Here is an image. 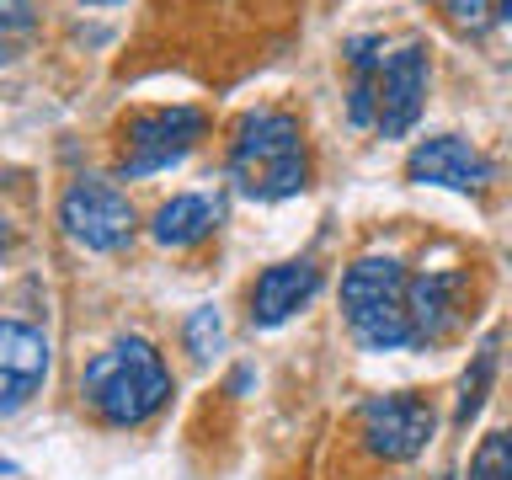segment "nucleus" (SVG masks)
Returning <instances> with one entry per match:
<instances>
[{
  "instance_id": "obj_1",
  "label": "nucleus",
  "mask_w": 512,
  "mask_h": 480,
  "mask_svg": "<svg viewBox=\"0 0 512 480\" xmlns=\"http://www.w3.org/2000/svg\"><path fill=\"white\" fill-rule=\"evenodd\" d=\"M224 171L240 198L251 203H283L310 187V139L304 123L283 107H256L230 128Z\"/></svg>"
},
{
  "instance_id": "obj_2",
  "label": "nucleus",
  "mask_w": 512,
  "mask_h": 480,
  "mask_svg": "<svg viewBox=\"0 0 512 480\" xmlns=\"http://www.w3.org/2000/svg\"><path fill=\"white\" fill-rule=\"evenodd\" d=\"M171 400V368L155 342L118 336L80 368V406L102 427H144L166 411Z\"/></svg>"
},
{
  "instance_id": "obj_3",
  "label": "nucleus",
  "mask_w": 512,
  "mask_h": 480,
  "mask_svg": "<svg viewBox=\"0 0 512 480\" xmlns=\"http://www.w3.org/2000/svg\"><path fill=\"white\" fill-rule=\"evenodd\" d=\"M208 139V112L192 102H171V107H134L123 112L112 128V176L118 182H144L160 176L198 150Z\"/></svg>"
},
{
  "instance_id": "obj_4",
  "label": "nucleus",
  "mask_w": 512,
  "mask_h": 480,
  "mask_svg": "<svg viewBox=\"0 0 512 480\" xmlns=\"http://www.w3.org/2000/svg\"><path fill=\"white\" fill-rule=\"evenodd\" d=\"M406 278L395 256H358L342 278V315L363 352H400L411 347L406 326Z\"/></svg>"
},
{
  "instance_id": "obj_5",
  "label": "nucleus",
  "mask_w": 512,
  "mask_h": 480,
  "mask_svg": "<svg viewBox=\"0 0 512 480\" xmlns=\"http://www.w3.org/2000/svg\"><path fill=\"white\" fill-rule=\"evenodd\" d=\"M59 230L75 240L80 251H123L139 230L134 198L118 187V176H75L59 198Z\"/></svg>"
},
{
  "instance_id": "obj_6",
  "label": "nucleus",
  "mask_w": 512,
  "mask_h": 480,
  "mask_svg": "<svg viewBox=\"0 0 512 480\" xmlns=\"http://www.w3.org/2000/svg\"><path fill=\"white\" fill-rule=\"evenodd\" d=\"M358 432H363V448L374 459L406 464L432 443L438 411H432V400H422L416 390H390V395H374L358 406Z\"/></svg>"
},
{
  "instance_id": "obj_7",
  "label": "nucleus",
  "mask_w": 512,
  "mask_h": 480,
  "mask_svg": "<svg viewBox=\"0 0 512 480\" xmlns=\"http://www.w3.org/2000/svg\"><path fill=\"white\" fill-rule=\"evenodd\" d=\"M427 80H432L427 43H400L395 54H384L379 112H374V128L384 139H406L416 128V118H422V107H427Z\"/></svg>"
},
{
  "instance_id": "obj_8",
  "label": "nucleus",
  "mask_w": 512,
  "mask_h": 480,
  "mask_svg": "<svg viewBox=\"0 0 512 480\" xmlns=\"http://www.w3.org/2000/svg\"><path fill=\"white\" fill-rule=\"evenodd\" d=\"M470 272H411L406 278V326L411 347H443L464 326Z\"/></svg>"
},
{
  "instance_id": "obj_9",
  "label": "nucleus",
  "mask_w": 512,
  "mask_h": 480,
  "mask_svg": "<svg viewBox=\"0 0 512 480\" xmlns=\"http://www.w3.org/2000/svg\"><path fill=\"white\" fill-rule=\"evenodd\" d=\"M406 182H416V187H448V192H464V198H480V192L496 182V166L475 150L470 139L432 134V139H422L406 155Z\"/></svg>"
},
{
  "instance_id": "obj_10",
  "label": "nucleus",
  "mask_w": 512,
  "mask_h": 480,
  "mask_svg": "<svg viewBox=\"0 0 512 480\" xmlns=\"http://www.w3.org/2000/svg\"><path fill=\"white\" fill-rule=\"evenodd\" d=\"M54 368V347L27 320H0V416L27 411Z\"/></svg>"
},
{
  "instance_id": "obj_11",
  "label": "nucleus",
  "mask_w": 512,
  "mask_h": 480,
  "mask_svg": "<svg viewBox=\"0 0 512 480\" xmlns=\"http://www.w3.org/2000/svg\"><path fill=\"white\" fill-rule=\"evenodd\" d=\"M320 294V267L310 262V256H294V262H272L267 272H256L251 283V326L256 331H272L283 326V320H294L304 304H310Z\"/></svg>"
},
{
  "instance_id": "obj_12",
  "label": "nucleus",
  "mask_w": 512,
  "mask_h": 480,
  "mask_svg": "<svg viewBox=\"0 0 512 480\" xmlns=\"http://www.w3.org/2000/svg\"><path fill=\"white\" fill-rule=\"evenodd\" d=\"M219 224H224L219 198H208V192H176V198H166L150 214V235H155V246H166V251H192V246H203Z\"/></svg>"
},
{
  "instance_id": "obj_13",
  "label": "nucleus",
  "mask_w": 512,
  "mask_h": 480,
  "mask_svg": "<svg viewBox=\"0 0 512 480\" xmlns=\"http://www.w3.org/2000/svg\"><path fill=\"white\" fill-rule=\"evenodd\" d=\"M342 59H347V70H352L347 123H352V128H374V112H379V70H384V38H374V32L347 38Z\"/></svg>"
},
{
  "instance_id": "obj_14",
  "label": "nucleus",
  "mask_w": 512,
  "mask_h": 480,
  "mask_svg": "<svg viewBox=\"0 0 512 480\" xmlns=\"http://www.w3.org/2000/svg\"><path fill=\"white\" fill-rule=\"evenodd\" d=\"M496 347H502V336H496V331L475 347V363L464 368L459 395H454V427H470L480 416V406H486V390H491V374H496Z\"/></svg>"
},
{
  "instance_id": "obj_15",
  "label": "nucleus",
  "mask_w": 512,
  "mask_h": 480,
  "mask_svg": "<svg viewBox=\"0 0 512 480\" xmlns=\"http://www.w3.org/2000/svg\"><path fill=\"white\" fill-rule=\"evenodd\" d=\"M38 6L32 0H0V64H16L38 43Z\"/></svg>"
},
{
  "instance_id": "obj_16",
  "label": "nucleus",
  "mask_w": 512,
  "mask_h": 480,
  "mask_svg": "<svg viewBox=\"0 0 512 480\" xmlns=\"http://www.w3.org/2000/svg\"><path fill=\"white\" fill-rule=\"evenodd\" d=\"M182 342L198 363H208L224 347V315L214 310V304H198V310L187 315V326H182Z\"/></svg>"
},
{
  "instance_id": "obj_17",
  "label": "nucleus",
  "mask_w": 512,
  "mask_h": 480,
  "mask_svg": "<svg viewBox=\"0 0 512 480\" xmlns=\"http://www.w3.org/2000/svg\"><path fill=\"white\" fill-rule=\"evenodd\" d=\"M470 480H512V432L507 427L480 438L475 459H470Z\"/></svg>"
},
{
  "instance_id": "obj_18",
  "label": "nucleus",
  "mask_w": 512,
  "mask_h": 480,
  "mask_svg": "<svg viewBox=\"0 0 512 480\" xmlns=\"http://www.w3.org/2000/svg\"><path fill=\"white\" fill-rule=\"evenodd\" d=\"M438 11L459 32H470V38H480V32H491L496 22H502V16H496V0H438Z\"/></svg>"
},
{
  "instance_id": "obj_19",
  "label": "nucleus",
  "mask_w": 512,
  "mask_h": 480,
  "mask_svg": "<svg viewBox=\"0 0 512 480\" xmlns=\"http://www.w3.org/2000/svg\"><path fill=\"white\" fill-rule=\"evenodd\" d=\"M496 16H502V22H512V0H496Z\"/></svg>"
},
{
  "instance_id": "obj_20",
  "label": "nucleus",
  "mask_w": 512,
  "mask_h": 480,
  "mask_svg": "<svg viewBox=\"0 0 512 480\" xmlns=\"http://www.w3.org/2000/svg\"><path fill=\"white\" fill-rule=\"evenodd\" d=\"M86 11H96V6H123V0H80Z\"/></svg>"
},
{
  "instance_id": "obj_21",
  "label": "nucleus",
  "mask_w": 512,
  "mask_h": 480,
  "mask_svg": "<svg viewBox=\"0 0 512 480\" xmlns=\"http://www.w3.org/2000/svg\"><path fill=\"white\" fill-rule=\"evenodd\" d=\"M0 475H16V464H11V459H0Z\"/></svg>"
}]
</instances>
